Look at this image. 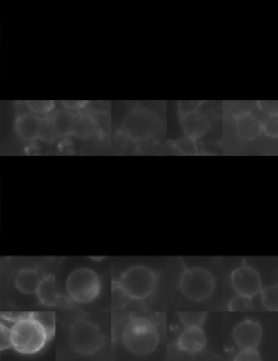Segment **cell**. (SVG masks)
<instances>
[{
    "label": "cell",
    "instance_id": "cell-1",
    "mask_svg": "<svg viewBox=\"0 0 278 361\" xmlns=\"http://www.w3.org/2000/svg\"><path fill=\"white\" fill-rule=\"evenodd\" d=\"M11 347L22 355H35L50 340L32 315L15 319L10 328Z\"/></svg>",
    "mask_w": 278,
    "mask_h": 361
},
{
    "label": "cell",
    "instance_id": "cell-2",
    "mask_svg": "<svg viewBox=\"0 0 278 361\" xmlns=\"http://www.w3.org/2000/svg\"><path fill=\"white\" fill-rule=\"evenodd\" d=\"M159 330L151 320L134 318L123 331V344L127 351L136 356H148L157 349L160 343Z\"/></svg>",
    "mask_w": 278,
    "mask_h": 361
},
{
    "label": "cell",
    "instance_id": "cell-3",
    "mask_svg": "<svg viewBox=\"0 0 278 361\" xmlns=\"http://www.w3.org/2000/svg\"><path fill=\"white\" fill-rule=\"evenodd\" d=\"M119 286L131 299L144 300L151 296L157 288V275L150 268L133 266L122 275Z\"/></svg>",
    "mask_w": 278,
    "mask_h": 361
},
{
    "label": "cell",
    "instance_id": "cell-4",
    "mask_svg": "<svg viewBox=\"0 0 278 361\" xmlns=\"http://www.w3.org/2000/svg\"><path fill=\"white\" fill-rule=\"evenodd\" d=\"M68 297L79 304L94 302L102 290V281L94 270L79 268L70 273L66 283Z\"/></svg>",
    "mask_w": 278,
    "mask_h": 361
},
{
    "label": "cell",
    "instance_id": "cell-5",
    "mask_svg": "<svg viewBox=\"0 0 278 361\" xmlns=\"http://www.w3.org/2000/svg\"><path fill=\"white\" fill-rule=\"evenodd\" d=\"M161 130L162 121L159 115L146 108H135L125 115L122 122V132L136 140H149Z\"/></svg>",
    "mask_w": 278,
    "mask_h": 361
},
{
    "label": "cell",
    "instance_id": "cell-6",
    "mask_svg": "<svg viewBox=\"0 0 278 361\" xmlns=\"http://www.w3.org/2000/svg\"><path fill=\"white\" fill-rule=\"evenodd\" d=\"M215 281L212 273L201 267L188 268L180 279V290L187 299L203 303L212 296Z\"/></svg>",
    "mask_w": 278,
    "mask_h": 361
},
{
    "label": "cell",
    "instance_id": "cell-7",
    "mask_svg": "<svg viewBox=\"0 0 278 361\" xmlns=\"http://www.w3.org/2000/svg\"><path fill=\"white\" fill-rule=\"evenodd\" d=\"M70 346L82 356H91L98 353L104 345V335L102 330L91 321H76L70 330Z\"/></svg>",
    "mask_w": 278,
    "mask_h": 361
},
{
    "label": "cell",
    "instance_id": "cell-8",
    "mask_svg": "<svg viewBox=\"0 0 278 361\" xmlns=\"http://www.w3.org/2000/svg\"><path fill=\"white\" fill-rule=\"evenodd\" d=\"M230 282L238 295L243 297H256L262 290V280L254 268L243 265L234 270Z\"/></svg>",
    "mask_w": 278,
    "mask_h": 361
},
{
    "label": "cell",
    "instance_id": "cell-9",
    "mask_svg": "<svg viewBox=\"0 0 278 361\" xmlns=\"http://www.w3.org/2000/svg\"><path fill=\"white\" fill-rule=\"evenodd\" d=\"M263 328L258 321L245 319L234 328L233 337L241 349H256L262 341Z\"/></svg>",
    "mask_w": 278,
    "mask_h": 361
},
{
    "label": "cell",
    "instance_id": "cell-10",
    "mask_svg": "<svg viewBox=\"0 0 278 361\" xmlns=\"http://www.w3.org/2000/svg\"><path fill=\"white\" fill-rule=\"evenodd\" d=\"M180 123L185 136L192 140L203 138L210 130V121L207 115L197 109L183 112Z\"/></svg>",
    "mask_w": 278,
    "mask_h": 361
},
{
    "label": "cell",
    "instance_id": "cell-11",
    "mask_svg": "<svg viewBox=\"0 0 278 361\" xmlns=\"http://www.w3.org/2000/svg\"><path fill=\"white\" fill-rule=\"evenodd\" d=\"M207 345V335L203 328H186L177 340V346L184 353H195L203 351Z\"/></svg>",
    "mask_w": 278,
    "mask_h": 361
},
{
    "label": "cell",
    "instance_id": "cell-12",
    "mask_svg": "<svg viewBox=\"0 0 278 361\" xmlns=\"http://www.w3.org/2000/svg\"><path fill=\"white\" fill-rule=\"evenodd\" d=\"M41 118L34 113H23L15 120V132L24 140H35L39 138Z\"/></svg>",
    "mask_w": 278,
    "mask_h": 361
},
{
    "label": "cell",
    "instance_id": "cell-13",
    "mask_svg": "<svg viewBox=\"0 0 278 361\" xmlns=\"http://www.w3.org/2000/svg\"><path fill=\"white\" fill-rule=\"evenodd\" d=\"M237 133L245 140H254L263 132V125L251 112H243L236 119Z\"/></svg>",
    "mask_w": 278,
    "mask_h": 361
},
{
    "label": "cell",
    "instance_id": "cell-14",
    "mask_svg": "<svg viewBox=\"0 0 278 361\" xmlns=\"http://www.w3.org/2000/svg\"><path fill=\"white\" fill-rule=\"evenodd\" d=\"M43 273L32 268H26L19 271L15 277V286L24 294H36L38 286L43 280Z\"/></svg>",
    "mask_w": 278,
    "mask_h": 361
},
{
    "label": "cell",
    "instance_id": "cell-15",
    "mask_svg": "<svg viewBox=\"0 0 278 361\" xmlns=\"http://www.w3.org/2000/svg\"><path fill=\"white\" fill-rule=\"evenodd\" d=\"M38 300L43 305L55 306L58 302V292H57L56 279L53 275H46L43 277L41 284L38 286L37 290Z\"/></svg>",
    "mask_w": 278,
    "mask_h": 361
},
{
    "label": "cell",
    "instance_id": "cell-16",
    "mask_svg": "<svg viewBox=\"0 0 278 361\" xmlns=\"http://www.w3.org/2000/svg\"><path fill=\"white\" fill-rule=\"evenodd\" d=\"M74 118H75V115L72 113L70 110H58L51 119L56 134L60 135V136L71 135Z\"/></svg>",
    "mask_w": 278,
    "mask_h": 361
},
{
    "label": "cell",
    "instance_id": "cell-17",
    "mask_svg": "<svg viewBox=\"0 0 278 361\" xmlns=\"http://www.w3.org/2000/svg\"><path fill=\"white\" fill-rule=\"evenodd\" d=\"M95 130H96V122L93 118L87 115H75L71 135L79 138H87L95 132Z\"/></svg>",
    "mask_w": 278,
    "mask_h": 361
},
{
    "label": "cell",
    "instance_id": "cell-18",
    "mask_svg": "<svg viewBox=\"0 0 278 361\" xmlns=\"http://www.w3.org/2000/svg\"><path fill=\"white\" fill-rule=\"evenodd\" d=\"M207 313L205 311H182L178 313L180 321L186 328H201L205 319Z\"/></svg>",
    "mask_w": 278,
    "mask_h": 361
},
{
    "label": "cell",
    "instance_id": "cell-19",
    "mask_svg": "<svg viewBox=\"0 0 278 361\" xmlns=\"http://www.w3.org/2000/svg\"><path fill=\"white\" fill-rule=\"evenodd\" d=\"M261 299L266 311H278V286L277 284L272 285L268 288L261 290Z\"/></svg>",
    "mask_w": 278,
    "mask_h": 361
},
{
    "label": "cell",
    "instance_id": "cell-20",
    "mask_svg": "<svg viewBox=\"0 0 278 361\" xmlns=\"http://www.w3.org/2000/svg\"><path fill=\"white\" fill-rule=\"evenodd\" d=\"M34 318L43 326L49 338L53 337L56 331V315L53 313H33Z\"/></svg>",
    "mask_w": 278,
    "mask_h": 361
},
{
    "label": "cell",
    "instance_id": "cell-21",
    "mask_svg": "<svg viewBox=\"0 0 278 361\" xmlns=\"http://www.w3.org/2000/svg\"><path fill=\"white\" fill-rule=\"evenodd\" d=\"M228 309L230 311H252L253 304L252 299L250 298L243 297V296L237 295L230 300L228 304Z\"/></svg>",
    "mask_w": 278,
    "mask_h": 361
},
{
    "label": "cell",
    "instance_id": "cell-22",
    "mask_svg": "<svg viewBox=\"0 0 278 361\" xmlns=\"http://www.w3.org/2000/svg\"><path fill=\"white\" fill-rule=\"evenodd\" d=\"M56 132L53 127V122L48 118L41 119V131H39V138L43 140L44 142H53V140H56Z\"/></svg>",
    "mask_w": 278,
    "mask_h": 361
},
{
    "label": "cell",
    "instance_id": "cell-23",
    "mask_svg": "<svg viewBox=\"0 0 278 361\" xmlns=\"http://www.w3.org/2000/svg\"><path fill=\"white\" fill-rule=\"evenodd\" d=\"M26 106L34 115L36 113L41 115L51 111L55 107V104L53 102H26Z\"/></svg>",
    "mask_w": 278,
    "mask_h": 361
},
{
    "label": "cell",
    "instance_id": "cell-24",
    "mask_svg": "<svg viewBox=\"0 0 278 361\" xmlns=\"http://www.w3.org/2000/svg\"><path fill=\"white\" fill-rule=\"evenodd\" d=\"M234 361H262V358L256 349H243L236 355Z\"/></svg>",
    "mask_w": 278,
    "mask_h": 361
},
{
    "label": "cell",
    "instance_id": "cell-25",
    "mask_svg": "<svg viewBox=\"0 0 278 361\" xmlns=\"http://www.w3.org/2000/svg\"><path fill=\"white\" fill-rule=\"evenodd\" d=\"M177 148H180L182 153L186 155H192V154L197 153V146H196V140H190V138H180L175 142Z\"/></svg>",
    "mask_w": 278,
    "mask_h": 361
},
{
    "label": "cell",
    "instance_id": "cell-26",
    "mask_svg": "<svg viewBox=\"0 0 278 361\" xmlns=\"http://www.w3.org/2000/svg\"><path fill=\"white\" fill-rule=\"evenodd\" d=\"M264 133L268 136L276 138L278 135V119L277 115H273V117L268 118L266 124L263 127Z\"/></svg>",
    "mask_w": 278,
    "mask_h": 361
},
{
    "label": "cell",
    "instance_id": "cell-27",
    "mask_svg": "<svg viewBox=\"0 0 278 361\" xmlns=\"http://www.w3.org/2000/svg\"><path fill=\"white\" fill-rule=\"evenodd\" d=\"M258 107L261 111L266 112L271 117L277 115L278 104L275 100H273V102H258Z\"/></svg>",
    "mask_w": 278,
    "mask_h": 361
},
{
    "label": "cell",
    "instance_id": "cell-28",
    "mask_svg": "<svg viewBox=\"0 0 278 361\" xmlns=\"http://www.w3.org/2000/svg\"><path fill=\"white\" fill-rule=\"evenodd\" d=\"M0 345L1 349H7L11 347V332L10 328L1 324V330H0Z\"/></svg>",
    "mask_w": 278,
    "mask_h": 361
},
{
    "label": "cell",
    "instance_id": "cell-29",
    "mask_svg": "<svg viewBox=\"0 0 278 361\" xmlns=\"http://www.w3.org/2000/svg\"><path fill=\"white\" fill-rule=\"evenodd\" d=\"M86 104V102H62V104H64V107L68 110H76L80 109V108L83 107L84 104Z\"/></svg>",
    "mask_w": 278,
    "mask_h": 361
}]
</instances>
